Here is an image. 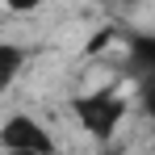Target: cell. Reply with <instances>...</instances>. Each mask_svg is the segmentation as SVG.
<instances>
[{
	"mask_svg": "<svg viewBox=\"0 0 155 155\" xmlns=\"http://www.w3.org/2000/svg\"><path fill=\"white\" fill-rule=\"evenodd\" d=\"M71 109H76V122L88 130L97 143H109V138L117 134V126H122V117H126V97L113 92V88H101V92L76 97Z\"/></svg>",
	"mask_w": 155,
	"mask_h": 155,
	"instance_id": "1",
	"label": "cell"
},
{
	"mask_svg": "<svg viewBox=\"0 0 155 155\" xmlns=\"http://www.w3.org/2000/svg\"><path fill=\"white\" fill-rule=\"evenodd\" d=\"M4 4H8L13 13H34V8H38L42 0H4Z\"/></svg>",
	"mask_w": 155,
	"mask_h": 155,
	"instance_id": "4",
	"label": "cell"
},
{
	"mask_svg": "<svg viewBox=\"0 0 155 155\" xmlns=\"http://www.w3.org/2000/svg\"><path fill=\"white\" fill-rule=\"evenodd\" d=\"M25 67V51L13 46V42H0V92L17 80V71Z\"/></svg>",
	"mask_w": 155,
	"mask_h": 155,
	"instance_id": "3",
	"label": "cell"
},
{
	"mask_svg": "<svg viewBox=\"0 0 155 155\" xmlns=\"http://www.w3.org/2000/svg\"><path fill=\"white\" fill-rule=\"evenodd\" d=\"M0 147L4 151H54V138L42 130V122H34L29 113H17L0 126Z\"/></svg>",
	"mask_w": 155,
	"mask_h": 155,
	"instance_id": "2",
	"label": "cell"
}]
</instances>
